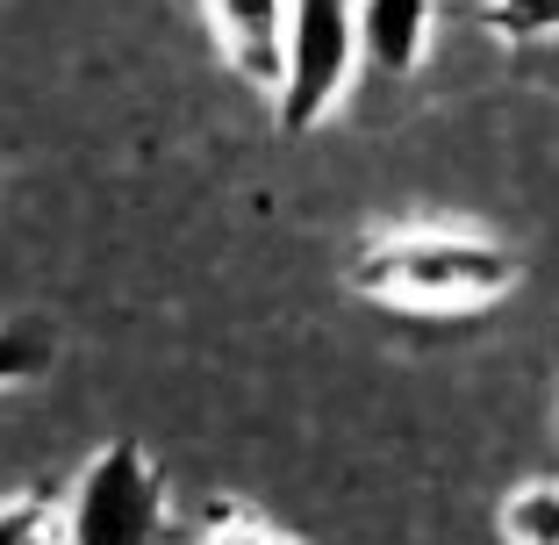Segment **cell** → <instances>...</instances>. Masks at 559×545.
<instances>
[{
  "label": "cell",
  "instance_id": "obj_2",
  "mask_svg": "<svg viewBox=\"0 0 559 545\" xmlns=\"http://www.w3.org/2000/svg\"><path fill=\"white\" fill-rule=\"evenodd\" d=\"M359 80V22L352 0H287V58H280L273 116L287 137H309L337 116V100Z\"/></svg>",
  "mask_w": 559,
  "mask_h": 545
},
{
  "label": "cell",
  "instance_id": "obj_8",
  "mask_svg": "<svg viewBox=\"0 0 559 545\" xmlns=\"http://www.w3.org/2000/svg\"><path fill=\"white\" fill-rule=\"evenodd\" d=\"M480 29L495 44H552L559 36V0H488Z\"/></svg>",
  "mask_w": 559,
  "mask_h": 545
},
{
  "label": "cell",
  "instance_id": "obj_1",
  "mask_svg": "<svg viewBox=\"0 0 559 545\" xmlns=\"http://www.w3.org/2000/svg\"><path fill=\"white\" fill-rule=\"evenodd\" d=\"M352 295L380 301V309L409 316H480L524 281L510 245H495L488 230H460V223H409V230H380L352 251L345 265Z\"/></svg>",
  "mask_w": 559,
  "mask_h": 545
},
{
  "label": "cell",
  "instance_id": "obj_6",
  "mask_svg": "<svg viewBox=\"0 0 559 545\" xmlns=\"http://www.w3.org/2000/svg\"><path fill=\"white\" fill-rule=\"evenodd\" d=\"M187 538L194 545H295V531L273 524L265 510H251L237 496H209L194 510V524H187Z\"/></svg>",
  "mask_w": 559,
  "mask_h": 545
},
{
  "label": "cell",
  "instance_id": "obj_4",
  "mask_svg": "<svg viewBox=\"0 0 559 545\" xmlns=\"http://www.w3.org/2000/svg\"><path fill=\"white\" fill-rule=\"evenodd\" d=\"M201 8H209L215 50H223L251 86L273 94L280 58H287V0H201Z\"/></svg>",
  "mask_w": 559,
  "mask_h": 545
},
{
  "label": "cell",
  "instance_id": "obj_10",
  "mask_svg": "<svg viewBox=\"0 0 559 545\" xmlns=\"http://www.w3.org/2000/svg\"><path fill=\"white\" fill-rule=\"evenodd\" d=\"M36 374H50V337L36 323H0V388H22Z\"/></svg>",
  "mask_w": 559,
  "mask_h": 545
},
{
  "label": "cell",
  "instance_id": "obj_9",
  "mask_svg": "<svg viewBox=\"0 0 559 545\" xmlns=\"http://www.w3.org/2000/svg\"><path fill=\"white\" fill-rule=\"evenodd\" d=\"M58 538H66V502L36 496V488L0 502V545H58Z\"/></svg>",
  "mask_w": 559,
  "mask_h": 545
},
{
  "label": "cell",
  "instance_id": "obj_5",
  "mask_svg": "<svg viewBox=\"0 0 559 545\" xmlns=\"http://www.w3.org/2000/svg\"><path fill=\"white\" fill-rule=\"evenodd\" d=\"M352 22H359V66L380 80H409L430 50L438 8L430 0H352Z\"/></svg>",
  "mask_w": 559,
  "mask_h": 545
},
{
  "label": "cell",
  "instance_id": "obj_7",
  "mask_svg": "<svg viewBox=\"0 0 559 545\" xmlns=\"http://www.w3.org/2000/svg\"><path fill=\"white\" fill-rule=\"evenodd\" d=\"M502 538L510 545H559V481H531L502 502Z\"/></svg>",
  "mask_w": 559,
  "mask_h": 545
},
{
  "label": "cell",
  "instance_id": "obj_3",
  "mask_svg": "<svg viewBox=\"0 0 559 545\" xmlns=\"http://www.w3.org/2000/svg\"><path fill=\"white\" fill-rule=\"evenodd\" d=\"M173 524L165 474L136 438L100 446L80 466V488L66 496V545H158Z\"/></svg>",
  "mask_w": 559,
  "mask_h": 545
}]
</instances>
